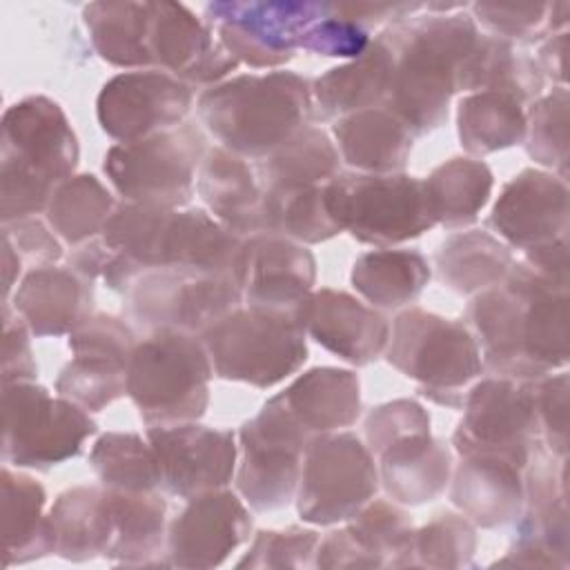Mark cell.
<instances>
[{"label": "cell", "instance_id": "obj_1", "mask_svg": "<svg viewBox=\"0 0 570 570\" xmlns=\"http://www.w3.org/2000/svg\"><path fill=\"white\" fill-rule=\"evenodd\" d=\"M465 325L492 376L534 381L568 365V285L519 258L503 283L470 298Z\"/></svg>", "mask_w": 570, "mask_h": 570}, {"label": "cell", "instance_id": "obj_2", "mask_svg": "<svg viewBox=\"0 0 570 570\" xmlns=\"http://www.w3.org/2000/svg\"><path fill=\"white\" fill-rule=\"evenodd\" d=\"M479 27L468 13L423 11L383 27L379 38L394 56L392 80L385 98L390 109L414 138L445 125L450 100L459 94V69L479 38Z\"/></svg>", "mask_w": 570, "mask_h": 570}, {"label": "cell", "instance_id": "obj_3", "mask_svg": "<svg viewBox=\"0 0 570 570\" xmlns=\"http://www.w3.org/2000/svg\"><path fill=\"white\" fill-rule=\"evenodd\" d=\"M196 114L223 149L256 163L312 125V80L287 69L232 76L200 91Z\"/></svg>", "mask_w": 570, "mask_h": 570}, {"label": "cell", "instance_id": "obj_4", "mask_svg": "<svg viewBox=\"0 0 570 570\" xmlns=\"http://www.w3.org/2000/svg\"><path fill=\"white\" fill-rule=\"evenodd\" d=\"M78 136L62 107L29 96L2 114L0 218L2 225L47 212L53 189L76 174Z\"/></svg>", "mask_w": 570, "mask_h": 570}, {"label": "cell", "instance_id": "obj_5", "mask_svg": "<svg viewBox=\"0 0 570 570\" xmlns=\"http://www.w3.org/2000/svg\"><path fill=\"white\" fill-rule=\"evenodd\" d=\"M212 379L203 338L163 327L136 343L127 365V396L147 428L200 421Z\"/></svg>", "mask_w": 570, "mask_h": 570}, {"label": "cell", "instance_id": "obj_6", "mask_svg": "<svg viewBox=\"0 0 570 570\" xmlns=\"http://www.w3.org/2000/svg\"><path fill=\"white\" fill-rule=\"evenodd\" d=\"M383 356L399 374L414 381L421 396L452 410H461L470 383L483 372L470 327L421 307L396 314Z\"/></svg>", "mask_w": 570, "mask_h": 570}, {"label": "cell", "instance_id": "obj_7", "mask_svg": "<svg viewBox=\"0 0 570 570\" xmlns=\"http://www.w3.org/2000/svg\"><path fill=\"white\" fill-rule=\"evenodd\" d=\"M214 374L223 381L274 387L307 361V334L296 312L240 305L203 336Z\"/></svg>", "mask_w": 570, "mask_h": 570}, {"label": "cell", "instance_id": "obj_8", "mask_svg": "<svg viewBox=\"0 0 570 570\" xmlns=\"http://www.w3.org/2000/svg\"><path fill=\"white\" fill-rule=\"evenodd\" d=\"M325 205L341 232L363 245L396 247L434 227L423 178L338 171L325 185Z\"/></svg>", "mask_w": 570, "mask_h": 570}, {"label": "cell", "instance_id": "obj_9", "mask_svg": "<svg viewBox=\"0 0 570 570\" xmlns=\"http://www.w3.org/2000/svg\"><path fill=\"white\" fill-rule=\"evenodd\" d=\"M207 149L205 131L185 120L149 138L111 145L102 169L122 200L180 209L191 203Z\"/></svg>", "mask_w": 570, "mask_h": 570}, {"label": "cell", "instance_id": "obj_10", "mask_svg": "<svg viewBox=\"0 0 570 570\" xmlns=\"http://www.w3.org/2000/svg\"><path fill=\"white\" fill-rule=\"evenodd\" d=\"M98 432L87 410L36 381L2 385V461L49 472L76 459Z\"/></svg>", "mask_w": 570, "mask_h": 570}, {"label": "cell", "instance_id": "obj_11", "mask_svg": "<svg viewBox=\"0 0 570 570\" xmlns=\"http://www.w3.org/2000/svg\"><path fill=\"white\" fill-rule=\"evenodd\" d=\"M309 439L278 394L240 425L234 483L249 510L274 512L294 501Z\"/></svg>", "mask_w": 570, "mask_h": 570}, {"label": "cell", "instance_id": "obj_12", "mask_svg": "<svg viewBox=\"0 0 570 570\" xmlns=\"http://www.w3.org/2000/svg\"><path fill=\"white\" fill-rule=\"evenodd\" d=\"M376 459L354 432H327L309 439L296 488V512L309 525L350 521L379 490Z\"/></svg>", "mask_w": 570, "mask_h": 570}, {"label": "cell", "instance_id": "obj_13", "mask_svg": "<svg viewBox=\"0 0 570 570\" xmlns=\"http://www.w3.org/2000/svg\"><path fill=\"white\" fill-rule=\"evenodd\" d=\"M122 298L129 321L147 332L169 327L203 336L243 305V289L229 272L158 267L145 272Z\"/></svg>", "mask_w": 570, "mask_h": 570}, {"label": "cell", "instance_id": "obj_14", "mask_svg": "<svg viewBox=\"0 0 570 570\" xmlns=\"http://www.w3.org/2000/svg\"><path fill=\"white\" fill-rule=\"evenodd\" d=\"M325 9L327 2L316 0H223L205 4V22L238 65L274 71L294 58L301 36Z\"/></svg>", "mask_w": 570, "mask_h": 570}, {"label": "cell", "instance_id": "obj_15", "mask_svg": "<svg viewBox=\"0 0 570 570\" xmlns=\"http://www.w3.org/2000/svg\"><path fill=\"white\" fill-rule=\"evenodd\" d=\"M461 410L452 432V450L459 456L490 454L525 468L539 443L532 381L481 379L468 387Z\"/></svg>", "mask_w": 570, "mask_h": 570}, {"label": "cell", "instance_id": "obj_16", "mask_svg": "<svg viewBox=\"0 0 570 570\" xmlns=\"http://www.w3.org/2000/svg\"><path fill=\"white\" fill-rule=\"evenodd\" d=\"M240 245L243 238L225 229L207 209L154 205L136 227L131 258L142 272L183 267L236 276Z\"/></svg>", "mask_w": 570, "mask_h": 570}, {"label": "cell", "instance_id": "obj_17", "mask_svg": "<svg viewBox=\"0 0 570 570\" xmlns=\"http://www.w3.org/2000/svg\"><path fill=\"white\" fill-rule=\"evenodd\" d=\"M566 459L550 454L541 441L523 468V508L505 557L492 566L559 568L570 566V523Z\"/></svg>", "mask_w": 570, "mask_h": 570}, {"label": "cell", "instance_id": "obj_18", "mask_svg": "<svg viewBox=\"0 0 570 570\" xmlns=\"http://www.w3.org/2000/svg\"><path fill=\"white\" fill-rule=\"evenodd\" d=\"M138 338L111 314H91L69 334L73 358L56 379V394L87 412H100L127 394V365Z\"/></svg>", "mask_w": 570, "mask_h": 570}, {"label": "cell", "instance_id": "obj_19", "mask_svg": "<svg viewBox=\"0 0 570 570\" xmlns=\"http://www.w3.org/2000/svg\"><path fill=\"white\" fill-rule=\"evenodd\" d=\"M194 87L160 69H134L109 78L96 98L100 129L116 142H134L183 125Z\"/></svg>", "mask_w": 570, "mask_h": 570}, {"label": "cell", "instance_id": "obj_20", "mask_svg": "<svg viewBox=\"0 0 570 570\" xmlns=\"http://www.w3.org/2000/svg\"><path fill=\"white\" fill-rule=\"evenodd\" d=\"M145 436L154 450L158 483L165 494L189 501L234 481L238 443L232 430L189 421L151 425Z\"/></svg>", "mask_w": 570, "mask_h": 570}, {"label": "cell", "instance_id": "obj_21", "mask_svg": "<svg viewBox=\"0 0 570 570\" xmlns=\"http://www.w3.org/2000/svg\"><path fill=\"white\" fill-rule=\"evenodd\" d=\"M252 525L249 505L240 494L227 488L198 494L167 525L165 566L218 568L236 548L249 541Z\"/></svg>", "mask_w": 570, "mask_h": 570}, {"label": "cell", "instance_id": "obj_22", "mask_svg": "<svg viewBox=\"0 0 570 570\" xmlns=\"http://www.w3.org/2000/svg\"><path fill=\"white\" fill-rule=\"evenodd\" d=\"M568 196L563 178L525 167L503 185L485 218L488 232L519 252L568 238Z\"/></svg>", "mask_w": 570, "mask_h": 570}, {"label": "cell", "instance_id": "obj_23", "mask_svg": "<svg viewBox=\"0 0 570 570\" xmlns=\"http://www.w3.org/2000/svg\"><path fill=\"white\" fill-rule=\"evenodd\" d=\"M154 69L196 85H218L238 69V60L218 42L214 29L183 2H156L149 31Z\"/></svg>", "mask_w": 570, "mask_h": 570}, {"label": "cell", "instance_id": "obj_24", "mask_svg": "<svg viewBox=\"0 0 570 570\" xmlns=\"http://www.w3.org/2000/svg\"><path fill=\"white\" fill-rule=\"evenodd\" d=\"M236 278L245 305L296 312L316 285V258L296 240L254 234L243 238Z\"/></svg>", "mask_w": 570, "mask_h": 570}, {"label": "cell", "instance_id": "obj_25", "mask_svg": "<svg viewBox=\"0 0 570 570\" xmlns=\"http://www.w3.org/2000/svg\"><path fill=\"white\" fill-rule=\"evenodd\" d=\"M296 314L312 341L354 367L385 354L392 323L383 312L343 289H314Z\"/></svg>", "mask_w": 570, "mask_h": 570}, {"label": "cell", "instance_id": "obj_26", "mask_svg": "<svg viewBox=\"0 0 570 570\" xmlns=\"http://www.w3.org/2000/svg\"><path fill=\"white\" fill-rule=\"evenodd\" d=\"M13 312L33 336H69L94 314V281L69 265L31 267L13 292Z\"/></svg>", "mask_w": 570, "mask_h": 570}, {"label": "cell", "instance_id": "obj_27", "mask_svg": "<svg viewBox=\"0 0 570 570\" xmlns=\"http://www.w3.org/2000/svg\"><path fill=\"white\" fill-rule=\"evenodd\" d=\"M448 488L454 508L483 530L512 525L523 508V468L501 456H459Z\"/></svg>", "mask_w": 570, "mask_h": 570}, {"label": "cell", "instance_id": "obj_28", "mask_svg": "<svg viewBox=\"0 0 570 570\" xmlns=\"http://www.w3.org/2000/svg\"><path fill=\"white\" fill-rule=\"evenodd\" d=\"M379 483L399 505H425L439 499L452 476V448L428 432H412L387 443L376 456Z\"/></svg>", "mask_w": 570, "mask_h": 570}, {"label": "cell", "instance_id": "obj_29", "mask_svg": "<svg viewBox=\"0 0 570 570\" xmlns=\"http://www.w3.org/2000/svg\"><path fill=\"white\" fill-rule=\"evenodd\" d=\"M196 194L205 209L238 238L261 234L263 187L249 160L220 145L207 149L196 174Z\"/></svg>", "mask_w": 570, "mask_h": 570}, {"label": "cell", "instance_id": "obj_30", "mask_svg": "<svg viewBox=\"0 0 570 570\" xmlns=\"http://www.w3.org/2000/svg\"><path fill=\"white\" fill-rule=\"evenodd\" d=\"M394 56L374 36L370 47L354 60L327 69L312 82L314 120H338L343 116L383 107L392 80Z\"/></svg>", "mask_w": 570, "mask_h": 570}, {"label": "cell", "instance_id": "obj_31", "mask_svg": "<svg viewBox=\"0 0 570 570\" xmlns=\"http://www.w3.org/2000/svg\"><path fill=\"white\" fill-rule=\"evenodd\" d=\"M341 163L361 174H399L410 163L414 134L385 107L363 109L334 120Z\"/></svg>", "mask_w": 570, "mask_h": 570}, {"label": "cell", "instance_id": "obj_32", "mask_svg": "<svg viewBox=\"0 0 570 570\" xmlns=\"http://www.w3.org/2000/svg\"><path fill=\"white\" fill-rule=\"evenodd\" d=\"M278 396L309 436L350 428L363 410L358 376L330 365L298 374Z\"/></svg>", "mask_w": 570, "mask_h": 570}, {"label": "cell", "instance_id": "obj_33", "mask_svg": "<svg viewBox=\"0 0 570 570\" xmlns=\"http://www.w3.org/2000/svg\"><path fill=\"white\" fill-rule=\"evenodd\" d=\"M107 508L111 517V543L107 561L127 568L165 566L167 541V501L160 490L122 492L107 490Z\"/></svg>", "mask_w": 570, "mask_h": 570}, {"label": "cell", "instance_id": "obj_34", "mask_svg": "<svg viewBox=\"0 0 570 570\" xmlns=\"http://www.w3.org/2000/svg\"><path fill=\"white\" fill-rule=\"evenodd\" d=\"M47 523L53 554L60 559L71 563L105 559L111 543V517L100 483L60 492L47 512Z\"/></svg>", "mask_w": 570, "mask_h": 570}, {"label": "cell", "instance_id": "obj_35", "mask_svg": "<svg viewBox=\"0 0 570 570\" xmlns=\"http://www.w3.org/2000/svg\"><path fill=\"white\" fill-rule=\"evenodd\" d=\"M512 265V249L488 229H459L434 249L439 281L459 296L472 298L503 283Z\"/></svg>", "mask_w": 570, "mask_h": 570}, {"label": "cell", "instance_id": "obj_36", "mask_svg": "<svg viewBox=\"0 0 570 570\" xmlns=\"http://www.w3.org/2000/svg\"><path fill=\"white\" fill-rule=\"evenodd\" d=\"M432 278L428 258L412 247H381L361 254L350 272L356 294L379 312L412 307Z\"/></svg>", "mask_w": 570, "mask_h": 570}, {"label": "cell", "instance_id": "obj_37", "mask_svg": "<svg viewBox=\"0 0 570 570\" xmlns=\"http://www.w3.org/2000/svg\"><path fill=\"white\" fill-rule=\"evenodd\" d=\"M546 87V78L534 62V56L519 45L479 33L474 47L461 62L459 91H501L519 102H534Z\"/></svg>", "mask_w": 570, "mask_h": 570}, {"label": "cell", "instance_id": "obj_38", "mask_svg": "<svg viewBox=\"0 0 570 570\" xmlns=\"http://www.w3.org/2000/svg\"><path fill=\"white\" fill-rule=\"evenodd\" d=\"M2 485V568L31 563L53 554L47 523V492L24 472L9 465L0 472Z\"/></svg>", "mask_w": 570, "mask_h": 570}, {"label": "cell", "instance_id": "obj_39", "mask_svg": "<svg viewBox=\"0 0 570 570\" xmlns=\"http://www.w3.org/2000/svg\"><path fill=\"white\" fill-rule=\"evenodd\" d=\"M149 0L134 2H89L82 7V20L94 51L120 69H154L149 56V31L154 22Z\"/></svg>", "mask_w": 570, "mask_h": 570}, {"label": "cell", "instance_id": "obj_40", "mask_svg": "<svg viewBox=\"0 0 570 570\" xmlns=\"http://www.w3.org/2000/svg\"><path fill=\"white\" fill-rule=\"evenodd\" d=\"M423 185L434 225L459 232L474 225L490 203L494 174L481 158L454 156L436 165Z\"/></svg>", "mask_w": 570, "mask_h": 570}, {"label": "cell", "instance_id": "obj_41", "mask_svg": "<svg viewBox=\"0 0 570 570\" xmlns=\"http://www.w3.org/2000/svg\"><path fill=\"white\" fill-rule=\"evenodd\" d=\"M456 136L470 158H483L525 140V105L510 94L474 91L456 105Z\"/></svg>", "mask_w": 570, "mask_h": 570}, {"label": "cell", "instance_id": "obj_42", "mask_svg": "<svg viewBox=\"0 0 570 570\" xmlns=\"http://www.w3.org/2000/svg\"><path fill=\"white\" fill-rule=\"evenodd\" d=\"M252 167L263 189L327 185L341 171V156L330 134L309 125Z\"/></svg>", "mask_w": 570, "mask_h": 570}, {"label": "cell", "instance_id": "obj_43", "mask_svg": "<svg viewBox=\"0 0 570 570\" xmlns=\"http://www.w3.org/2000/svg\"><path fill=\"white\" fill-rule=\"evenodd\" d=\"M261 234H274L301 245H318L341 234L325 205V185L263 189Z\"/></svg>", "mask_w": 570, "mask_h": 570}, {"label": "cell", "instance_id": "obj_44", "mask_svg": "<svg viewBox=\"0 0 570 570\" xmlns=\"http://www.w3.org/2000/svg\"><path fill=\"white\" fill-rule=\"evenodd\" d=\"M114 209L116 200L100 178L73 174L53 189L45 216L62 243L78 247L102 234Z\"/></svg>", "mask_w": 570, "mask_h": 570}, {"label": "cell", "instance_id": "obj_45", "mask_svg": "<svg viewBox=\"0 0 570 570\" xmlns=\"http://www.w3.org/2000/svg\"><path fill=\"white\" fill-rule=\"evenodd\" d=\"M345 528L379 568H414V521L392 499L367 501Z\"/></svg>", "mask_w": 570, "mask_h": 570}, {"label": "cell", "instance_id": "obj_46", "mask_svg": "<svg viewBox=\"0 0 570 570\" xmlns=\"http://www.w3.org/2000/svg\"><path fill=\"white\" fill-rule=\"evenodd\" d=\"M89 465L107 490H160L154 450L138 432H105L89 452Z\"/></svg>", "mask_w": 570, "mask_h": 570}, {"label": "cell", "instance_id": "obj_47", "mask_svg": "<svg viewBox=\"0 0 570 570\" xmlns=\"http://www.w3.org/2000/svg\"><path fill=\"white\" fill-rule=\"evenodd\" d=\"M568 87H552L525 109V154L546 171L568 178Z\"/></svg>", "mask_w": 570, "mask_h": 570}, {"label": "cell", "instance_id": "obj_48", "mask_svg": "<svg viewBox=\"0 0 570 570\" xmlns=\"http://www.w3.org/2000/svg\"><path fill=\"white\" fill-rule=\"evenodd\" d=\"M476 525L456 512H441L414 534V568H472Z\"/></svg>", "mask_w": 570, "mask_h": 570}, {"label": "cell", "instance_id": "obj_49", "mask_svg": "<svg viewBox=\"0 0 570 570\" xmlns=\"http://www.w3.org/2000/svg\"><path fill=\"white\" fill-rule=\"evenodd\" d=\"M321 534L312 528L258 530L236 568H314Z\"/></svg>", "mask_w": 570, "mask_h": 570}, {"label": "cell", "instance_id": "obj_50", "mask_svg": "<svg viewBox=\"0 0 570 570\" xmlns=\"http://www.w3.org/2000/svg\"><path fill=\"white\" fill-rule=\"evenodd\" d=\"M548 4L550 2H528V4H499V2H472L470 16L494 38L519 42H539L548 36Z\"/></svg>", "mask_w": 570, "mask_h": 570}, {"label": "cell", "instance_id": "obj_51", "mask_svg": "<svg viewBox=\"0 0 570 570\" xmlns=\"http://www.w3.org/2000/svg\"><path fill=\"white\" fill-rule=\"evenodd\" d=\"M568 390L570 379L566 370L532 381L539 441L559 459L568 454Z\"/></svg>", "mask_w": 570, "mask_h": 570}, {"label": "cell", "instance_id": "obj_52", "mask_svg": "<svg viewBox=\"0 0 570 570\" xmlns=\"http://www.w3.org/2000/svg\"><path fill=\"white\" fill-rule=\"evenodd\" d=\"M370 42H372V36L367 29L338 16L332 9V2H327L325 13L316 18L301 36L298 49L314 56H323V58L354 60L370 47Z\"/></svg>", "mask_w": 570, "mask_h": 570}, {"label": "cell", "instance_id": "obj_53", "mask_svg": "<svg viewBox=\"0 0 570 570\" xmlns=\"http://www.w3.org/2000/svg\"><path fill=\"white\" fill-rule=\"evenodd\" d=\"M428 410L414 399H394L372 407L363 423L365 445L376 456L387 443L412 434L430 430Z\"/></svg>", "mask_w": 570, "mask_h": 570}, {"label": "cell", "instance_id": "obj_54", "mask_svg": "<svg viewBox=\"0 0 570 570\" xmlns=\"http://www.w3.org/2000/svg\"><path fill=\"white\" fill-rule=\"evenodd\" d=\"M31 330L13 312L11 305H2V385L36 381L38 363L31 350Z\"/></svg>", "mask_w": 570, "mask_h": 570}, {"label": "cell", "instance_id": "obj_55", "mask_svg": "<svg viewBox=\"0 0 570 570\" xmlns=\"http://www.w3.org/2000/svg\"><path fill=\"white\" fill-rule=\"evenodd\" d=\"M2 236H7L20 258L31 263L33 267L56 265L65 254L58 234L51 229L49 223L40 220L38 216L2 225Z\"/></svg>", "mask_w": 570, "mask_h": 570}, {"label": "cell", "instance_id": "obj_56", "mask_svg": "<svg viewBox=\"0 0 570 570\" xmlns=\"http://www.w3.org/2000/svg\"><path fill=\"white\" fill-rule=\"evenodd\" d=\"M425 2H332V9L352 20L363 29H372L379 24H394L401 22L419 11H423Z\"/></svg>", "mask_w": 570, "mask_h": 570}, {"label": "cell", "instance_id": "obj_57", "mask_svg": "<svg viewBox=\"0 0 570 570\" xmlns=\"http://www.w3.org/2000/svg\"><path fill=\"white\" fill-rule=\"evenodd\" d=\"M314 568H379L376 561L354 541L347 528L327 532L316 548Z\"/></svg>", "mask_w": 570, "mask_h": 570}, {"label": "cell", "instance_id": "obj_58", "mask_svg": "<svg viewBox=\"0 0 570 570\" xmlns=\"http://www.w3.org/2000/svg\"><path fill=\"white\" fill-rule=\"evenodd\" d=\"M566 45H568V31L550 33L543 40H539L534 62L541 69L546 80L557 82V87H566Z\"/></svg>", "mask_w": 570, "mask_h": 570}, {"label": "cell", "instance_id": "obj_59", "mask_svg": "<svg viewBox=\"0 0 570 570\" xmlns=\"http://www.w3.org/2000/svg\"><path fill=\"white\" fill-rule=\"evenodd\" d=\"M109 256H111L109 247L98 236L85 245L73 247L71 256H69V267L89 281H98V278H102Z\"/></svg>", "mask_w": 570, "mask_h": 570}, {"label": "cell", "instance_id": "obj_60", "mask_svg": "<svg viewBox=\"0 0 570 570\" xmlns=\"http://www.w3.org/2000/svg\"><path fill=\"white\" fill-rule=\"evenodd\" d=\"M2 247H4V256H2V263H4V298H2V305H9V298H11V289L20 276V265H22V258L20 254L16 252L13 243L2 236Z\"/></svg>", "mask_w": 570, "mask_h": 570}, {"label": "cell", "instance_id": "obj_61", "mask_svg": "<svg viewBox=\"0 0 570 570\" xmlns=\"http://www.w3.org/2000/svg\"><path fill=\"white\" fill-rule=\"evenodd\" d=\"M548 36L550 33H559V31H568V22H570V2L568 0H559V2H550L548 4Z\"/></svg>", "mask_w": 570, "mask_h": 570}]
</instances>
